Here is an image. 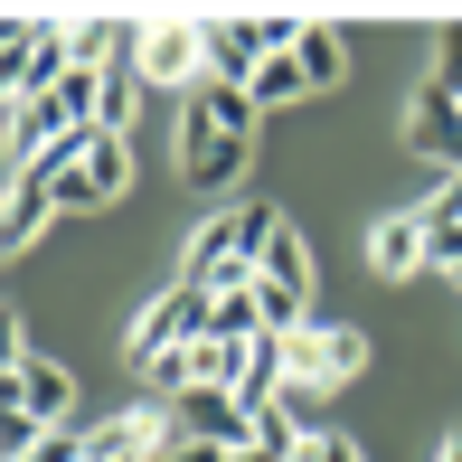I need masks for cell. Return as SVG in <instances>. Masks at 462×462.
Returning a JSON list of instances; mask_svg holds the SVG:
<instances>
[{
    "label": "cell",
    "mask_w": 462,
    "mask_h": 462,
    "mask_svg": "<svg viewBox=\"0 0 462 462\" xmlns=\"http://www.w3.org/2000/svg\"><path fill=\"white\" fill-rule=\"evenodd\" d=\"M453 292H462V274H453Z\"/></svg>",
    "instance_id": "44dd1931"
},
{
    "label": "cell",
    "mask_w": 462,
    "mask_h": 462,
    "mask_svg": "<svg viewBox=\"0 0 462 462\" xmlns=\"http://www.w3.org/2000/svg\"><path fill=\"white\" fill-rule=\"evenodd\" d=\"M292 57H302L311 95H321V86H340V76H349V48H340V29H321V19L302 29V48H292Z\"/></svg>",
    "instance_id": "8fae6325"
},
{
    "label": "cell",
    "mask_w": 462,
    "mask_h": 462,
    "mask_svg": "<svg viewBox=\"0 0 462 462\" xmlns=\"http://www.w3.org/2000/svg\"><path fill=\"white\" fill-rule=\"evenodd\" d=\"M199 340H208V292H199V283H171V292L133 321V368L171 359V349H199Z\"/></svg>",
    "instance_id": "5b68a950"
},
{
    "label": "cell",
    "mask_w": 462,
    "mask_h": 462,
    "mask_svg": "<svg viewBox=\"0 0 462 462\" xmlns=\"http://www.w3.org/2000/svg\"><path fill=\"white\" fill-rule=\"evenodd\" d=\"M10 406H29L38 425L57 434V425H76V377L57 359H29V349H19V359H10Z\"/></svg>",
    "instance_id": "ba28073f"
},
{
    "label": "cell",
    "mask_w": 462,
    "mask_h": 462,
    "mask_svg": "<svg viewBox=\"0 0 462 462\" xmlns=\"http://www.w3.org/2000/svg\"><path fill=\"white\" fill-rule=\"evenodd\" d=\"M434 86L462 95V19H444V38H434Z\"/></svg>",
    "instance_id": "e0dca14e"
},
{
    "label": "cell",
    "mask_w": 462,
    "mask_h": 462,
    "mask_svg": "<svg viewBox=\"0 0 462 462\" xmlns=\"http://www.w3.org/2000/svg\"><path fill=\"white\" fill-rule=\"evenodd\" d=\"M189 104H199L208 123H226V133H255V95H245V86H217V76H208Z\"/></svg>",
    "instance_id": "7c38bea8"
},
{
    "label": "cell",
    "mask_w": 462,
    "mask_h": 462,
    "mask_svg": "<svg viewBox=\"0 0 462 462\" xmlns=\"http://www.w3.org/2000/svg\"><path fill=\"white\" fill-rule=\"evenodd\" d=\"M133 114H142V76H104V114H95V133H133Z\"/></svg>",
    "instance_id": "5bb4252c"
},
{
    "label": "cell",
    "mask_w": 462,
    "mask_h": 462,
    "mask_svg": "<svg viewBox=\"0 0 462 462\" xmlns=\"http://www.w3.org/2000/svg\"><path fill=\"white\" fill-rule=\"evenodd\" d=\"M161 453H180V434H171L161 406H123V415L95 425V462H161Z\"/></svg>",
    "instance_id": "52a82bcc"
},
{
    "label": "cell",
    "mask_w": 462,
    "mask_h": 462,
    "mask_svg": "<svg viewBox=\"0 0 462 462\" xmlns=\"http://www.w3.org/2000/svg\"><path fill=\"white\" fill-rule=\"evenodd\" d=\"M38 180L57 189V208H114L123 180H133V152H123L114 133H67L48 161H38Z\"/></svg>",
    "instance_id": "6da1fadb"
},
{
    "label": "cell",
    "mask_w": 462,
    "mask_h": 462,
    "mask_svg": "<svg viewBox=\"0 0 462 462\" xmlns=\"http://www.w3.org/2000/svg\"><path fill=\"white\" fill-rule=\"evenodd\" d=\"M67 38H76V67H95V76H104V57H114V29H104V19H76Z\"/></svg>",
    "instance_id": "2e32d148"
},
{
    "label": "cell",
    "mask_w": 462,
    "mask_h": 462,
    "mask_svg": "<svg viewBox=\"0 0 462 462\" xmlns=\"http://www.w3.org/2000/svg\"><path fill=\"white\" fill-rule=\"evenodd\" d=\"M415 264H425V208H406V217H377L368 226V274H415Z\"/></svg>",
    "instance_id": "30bf717a"
},
{
    "label": "cell",
    "mask_w": 462,
    "mask_h": 462,
    "mask_svg": "<svg viewBox=\"0 0 462 462\" xmlns=\"http://www.w3.org/2000/svg\"><path fill=\"white\" fill-rule=\"evenodd\" d=\"M406 152H415V161H444V171L462 180V95H453V86H434V76H425V86L406 95Z\"/></svg>",
    "instance_id": "8992f818"
},
{
    "label": "cell",
    "mask_w": 462,
    "mask_h": 462,
    "mask_svg": "<svg viewBox=\"0 0 462 462\" xmlns=\"http://www.w3.org/2000/svg\"><path fill=\"white\" fill-rule=\"evenodd\" d=\"M245 95H255V114H264V104H302V95H311V76H302V57H274V67H264Z\"/></svg>",
    "instance_id": "4fadbf2b"
},
{
    "label": "cell",
    "mask_w": 462,
    "mask_h": 462,
    "mask_svg": "<svg viewBox=\"0 0 462 462\" xmlns=\"http://www.w3.org/2000/svg\"><path fill=\"white\" fill-rule=\"evenodd\" d=\"M48 217H67V208H57V189L38 180V171H10V208H0V245H38V236H48Z\"/></svg>",
    "instance_id": "9c48e42d"
},
{
    "label": "cell",
    "mask_w": 462,
    "mask_h": 462,
    "mask_svg": "<svg viewBox=\"0 0 462 462\" xmlns=\"http://www.w3.org/2000/svg\"><path fill=\"white\" fill-rule=\"evenodd\" d=\"M434 462H462V425H453V434H444V453H434Z\"/></svg>",
    "instance_id": "ffe728a7"
},
{
    "label": "cell",
    "mask_w": 462,
    "mask_h": 462,
    "mask_svg": "<svg viewBox=\"0 0 462 462\" xmlns=\"http://www.w3.org/2000/svg\"><path fill=\"white\" fill-rule=\"evenodd\" d=\"M171 462H245V453H226V444H208V434H180V453Z\"/></svg>",
    "instance_id": "d6986e66"
},
{
    "label": "cell",
    "mask_w": 462,
    "mask_h": 462,
    "mask_svg": "<svg viewBox=\"0 0 462 462\" xmlns=\"http://www.w3.org/2000/svg\"><path fill=\"white\" fill-rule=\"evenodd\" d=\"M292 462H359V444H349V434H302Z\"/></svg>",
    "instance_id": "ac0fdd59"
},
{
    "label": "cell",
    "mask_w": 462,
    "mask_h": 462,
    "mask_svg": "<svg viewBox=\"0 0 462 462\" xmlns=\"http://www.w3.org/2000/svg\"><path fill=\"white\" fill-rule=\"evenodd\" d=\"M283 359H292V387H349V377H359L368 368V340H359V330H349V321H302V330H292V340H283Z\"/></svg>",
    "instance_id": "3957f363"
},
{
    "label": "cell",
    "mask_w": 462,
    "mask_h": 462,
    "mask_svg": "<svg viewBox=\"0 0 462 462\" xmlns=\"http://www.w3.org/2000/svg\"><path fill=\"white\" fill-rule=\"evenodd\" d=\"M142 377H152V396H199V359H189V349H171V359H152Z\"/></svg>",
    "instance_id": "9a60e30c"
},
{
    "label": "cell",
    "mask_w": 462,
    "mask_h": 462,
    "mask_svg": "<svg viewBox=\"0 0 462 462\" xmlns=\"http://www.w3.org/2000/svg\"><path fill=\"white\" fill-rule=\"evenodd\" d=\"M133 76L142 86H171V95H199L208 86V19H142Z\"/></svg>",
    "instance_id": "7a4b0ae2"
},
{
    "label": "cell",
    "mask_w": 462,
    "mask_h": 462,
    "mask_svg": "<svg viewBox=\"0 0 462 462\" xmlns=\"http://www.w3.org/2000/svg\"><path fill=\"white\" fill-rule=\"evenodd\" d=\"M180 171L199 189H236L245 171H255V133H226V123H208L199 104L180 114Z\"/></svg>",
    "instance_id": "277c9868"
}]
</instances>
